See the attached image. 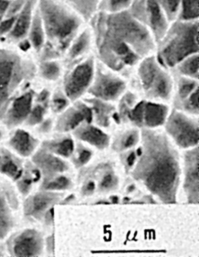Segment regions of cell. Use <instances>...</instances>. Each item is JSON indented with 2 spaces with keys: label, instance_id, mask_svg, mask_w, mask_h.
<instances>
[{
  "label": "cell",
  "instance_id": "cell-1",
  "mask_svg": "<svg viewBox=\"0 0 199 257\" xmlns=\"http://www.w3.org/2000/svg\"><path fill=\"white\" fill-rule=\"evenodd\" d=\"M88 24L94 33L98 60L128 78L142 59L156 54L154 37L128 10L97 11Z\"/></svg>",
  "mask_w": 199,
  "mask_h": 257
},
{
  "label": "cell",
  "instance_id": "cell-2",
  "mask_svg": "<svg viewBox=\"0 0 199 257\" xmlns=\"http://www.w3.org/2000/svg\"><path fill=\"white\" fill-rule=\"evenodd\" d=\"M136 155V177L156 196L172 201L180 171V154L164 129H142Z\"/></svg>",
  "mask_w": 199,
  "mask_h": 257
},
{
  "label": "cell",
  "instance_id": "cell-3",
  "mask_svg": "<svg viewBox=\"0 0 199 257\" xmlns=\"http://www.w3.org/2000/svg\"><path fill=\"white\" fill-rule=\"evenodd\" d=\"M38 8L46 30V44L63 58L72 40L88 23L62 0H38Z\"/></svg>",
  "mask_w": 199,
  "mask_h": 257
},
{
  "label": "cell",
  "instance_id": "cell-4",
  "mask_svg": "<svg viewBox=\"0 0 199 257\" xmlns=\"http://www.w3.org/2000/svg\"><path fill=\"white\" fill-rule=\"evenodd\" d=\"M128 79L130 88L142 99L172 105L174 76L160 61L156 54L142 59Z\"/></svg>",
  "mask_w": 199,
  "mask_h": 257
},
{
  "label": "cell",
  "instance_id": "cell-5",
  "mask_svg": "<svg viewBox=\"0 0 199 257\" xmlns=\"http://www.w3.org/2000/svg\"><path fill=\"white\" fill-rule=\"evenodd\" d=\"M199 21H176L156 43V55L165 67L172 69L188 56L199 52Z\"/></svg>",
  "mask_w": 199,
  "mask_h": 257
},
{
  "label": "cell",
  "instance_id": "cell-6",
  "mask_svg": "<svg viewBox=\"0 0 199 257\" xmlns=\"http://www.w3.org/2000/svg\"><path fill=\"white\" fill-rule=\"evenodd\" d=\"M36 66L18 52L0 47V119L4 118L12 95L24 81L32 78Z\"/></svg>",
  "mask_w": 199,
  "mask_h": 257
},
{
  "label": "cell",
  "instance_id": "cell-7",
  "mask_svg": "<svg viewBox=\"0 0 199 257\" xmlns=\"http://www.w3.org/2000/svg\"><path fill=\"white\" fill-rule=\"evenodd\" d=\"M130 86V79L96 59L93 81L86 96L116 103Z\"/></svg>",
  "mask_w": 199,
  "mask_h": 257
},
{
  "label": "cell",
  "instance_id": "cell-8",
  "mask_svg": "<svg viewBox=\"0 0 199 257\" xmlns=\"http://www.w3.org/2000/svg\"><path fill=\"white\" fill-rule=\"evenodd\" d=\"M162 129L178 149L184 151L198 145V116L172 107Z\"/></svg>",
  "mask_w": 199,
  "mask_h": 257
},
{
  "label": "cell",
  "instance_id": "cell-9",
  "mask_svg": "<svg viewBox=\"0 0 199 257\" xmlns=\"http://www.w3.org/2000/svg\"><path fill=\"white\" fill-rule=\"evenodd\" d=\"M96 63L94 54L66 69L62 89L72 102L82 99L88 94L93 81Z\"/></svg>",
  "mask_w": 199,
  "mask_h": 257
},
{
  "label": "cell",
  "instance_id": "cell-10",
  "mask_svg": "<svg viewBox=\"0 0 199 257\" xmlns=\"http://www.w3.org/2000/svg\"><path fill=\"white\" fill-rule=\"evenodd\" d=\"M128 11L148 28L156 44L170 26L166 14L156 0H134Z\"/></svg>",
  "mask_w": 199,
  "mask_h": 257
},
{
  "label": "cell",
  "instance_id": "cell-11",
  "mask_svg": "<svg viewBox=\"0 0 199 257\" xmlns=\"http://www.w3.org/2000/svg\"><path fill=\"white\" fill-rule=\"evenodd\" d=\"M94 54V39L93 32L88 24L78 34L64 55V64L66 69Z\"/></svg>",
  "mask_w": 199,
  "mask_h": 257
},
{
  "label": "cell",
  "instance_id": "cell-12",
  "mask_svg": "<svg viewBox=\"0 0 199 257\" xmlns=\"http://www.w3.org/2000/svg\"><path fill=\"white\" fill-rule=\"evenodd\" d=\"M92 122L91 109L82 98L74 101L60 113L56 130L60 133L74 132L82 123Z\"/></svg>",
  "mask_w": 199,
  "mask_h": 257
},
{
  "label": "cell",
  "instance_id": "cell-13",
  "mask_svg": "<svg viewBox=\"0 0 199 257\" xmlns=\"http://www.w3.org/2000/svg\"><path fill=\"white\" fill-rule=\"evenodd\" d=\"M172 108L170 104L142 99V129L162 128Z\"/></svg>",
  "mask_w": 199,
  "mask_h": 257
},
{
  "label": "cell",
  "instance_id": "cell-14",
  "mask_svg": "<svg viewBox=\"0 0 199 257\" xmlns=\"http://www.w3.org/2000/svg\"><path fill=\"white\" fill-rule=\"evenodd\" d=\"M82 99L88 103L91 109L92 123L103 130L111 126L112 124L119 125L116 103L86 96Z\"/></svg>",
  "mask_w": 199,
  "mask_h": 257
},
{
  "label": "cell",
  "instance_id": "cell-15",
  "mask_svg": "<svg viewBox=\"0 0 199 257\" xmlns=\"http://www.w3.org/2000/svg\"><path fill=\"white\" fill-rule=\"evenodd\" d=\"M74 137L80 142L86 144L99 151L110 148V136L104 130L92 122H85L74 132Z\"/></svg>",
  "mask_w": 199,
  "mask_h": 257
},
{
  "label": "cell",
  "instance_id": "cell-16",
  "mask_svg": "<svg viewBox=\"0 0 199 257\" xmlns=\"http://www.w3.org/2000/svg\"><path fill=\"white\" fill-rule=\"evenodd\" d=\"M33 100L34 93L30 90L11 102L4 118L6 125L14 128L26 120L33 106Z\"/></svg>",
  "mask_w": 199,
  "mask_h": 257
},
{
  "label": "cell",
  "instance_id": "cell-17",
  "mask_svg": "<svg viewBox=\"0 0 199 257\" xmlns=\"http://www.w3.org/2000/svg\"><path fill=\"white\" fill-rule=\"evenodd\" d=\"M38 0H29L25 7L16 16L12 31L7 38L11 42L18 43L26 39Z\"/></svg>",
  "mask_w": 199,
  "mask_h": 257
},
{
  "label": "cell",
  "instance_id": "cell-18",
  "mask_svg": "<svg viewBox=\"0 0 199 257\" xmlns=\"http://www.w3.org/2000/svg\"><path fill=\"white\" fill-rule=\"evenodd\" d=\"M43 249V239L34 230H27L14 240L13 250L18 256H34L40 255Z\"/></svg>",
  "mask_w": 199,
  "mask_h": 257
},
{
  "label": "cell",
  "instance_id": "cell-19",
  "mask_svg": "<svg viewBox=\"0 0 199 257\" xmlns=\"http://www.w3.org/2000/svg\"><path fill=\"white\" fill-rule=\"evenodd\" d=\"M128 126L127 128L119 131L114 139L110 138V148L116 153H124L140 145L142 129L130 124H128Z\"/></svg>",
  "mask_w": 199,
  "mask_h": 257
},
{
  "label": "cell",
  "instance_id": "cell-20",
  "mask_svg": "<svg viewBox=\"0 0 199 257\" xmlns=\"http://www.w3.org/2000/svg\"><path fill=\"white\" fill-rule=\"evenodd\" d=\"M33 161L44 171L50 179H52L53 175L67 169L66 163L63 160L44 149L36 154Z\"/></svg>",
  "mask_w": 199,
  "mask_h": 257
},
{
  "label": "cell",
  "instance_id": "cell-21",
  "mask_svg": "<svg viewBox=\"0 0 199 257\" xmlns=\"http://www.w3.org/2000/svg\"><path fill=\"white\" fill-rule=\"evenodd\" d=\"M174 76V89L172 106L176 107L199 89V80L181 76Z\"/></svg>",
  "mask_w": 199,
  "mask_h": 257
},
{
  "label": "cell",
  "instance_id": "cell-22",
  "mask_svg": "<svg viewBox=\"0 0 199 257\" xmlns=\"http://www.w3.org/2000/svg\"><path fill=\"white\" fill-rule=\"evenodd\" d=\"M58 194L51 193H39L28 200L25 205V212L28 215L40 217L46 209L58 201Z\"/></svg>",
  "mask_w": 199,
  "mask_h": 257
},
{
  "label": "cell",
  "instance_id": "cell-23",
  "mask_svg": "<svg viewBox=\"0 0 199 257\" xmlns=\"http://www.w3.org/2000/svg\"><path fill=\"white\" fill-rule=\"evenodd\" d=\"M38 141L23 130H18L10 141V145L23 157H28L37 148Z\"/></svg>",
  "mask_w": 199,
  "mask_h": 257
},
{
  "label": "cell",
  "instance_id": "cell-24",
  "mask_svg": "<svg viewBox=\"0 0 199 257\" xmlns=\"http://www.w3.org/2000/svg\"><path fill=\"white\" fill-rule=\"evenodd\" d=\"M27 39L32 45V49L38 53L40 52L46 44V30H44L43 22H42L40 14H39L38 8H37L34 16Z\"/></svg>",
  "mask_w": 199,
  "mask_h": 257
},
{
  "label": "cell",
  "instance_id": "cell-25",
  "mask_svg": "<svg viewBox=\"0 0 199 257\" xmlns=\"http://www.w3.org/2000/svg\"><path fill=\"white\" fill-rule=\"evenodd\" d=\"M170 71L174 75L199 80V53L184 59Z\"/></svg>",
  "mask_w": 199,
  "mask_h": 257
},
{
  "label": "cell",
  "instance_id": "cell-26",
  "mask_svg": "<svg viewBox=\"0 0 199 257\" xmlns=\"http://www.w3.org/2000/svg\"><path fill=\"white\" fill-rule=\"evenodd\" d=\"M74 148V141L69 137L46 141L43 145V149L46 151L58 156L65 158L72 156Z\"/></svg>",
  "mask_w": 199,
  "mask_h": 257
},
{
  "label": "cell",
  "instance_id": "cell-27",
  "mask_svg": "<svg viewBox=\"0 0 199 257\" xmlns=\"http://www.w3.org/2000/svg\"><path fill=\"white\" fill-rule=\"evenodd\" d=\"M0 172L14 180L19 179L23 173L20 163L6 151L0 152Z\"/></svg>",
  "mask_w": 199,
  "mask_h": 257
},
{
  "label": "cell",
  "instance_id": "cell-28",
  "mask_svg": "<svg viewBox=\"0 0 199 257\" xmlns=\"http://www.w3.org/2000/svg\"><path fill=\"white\" fill-rule=\"evenodd\" d=\"M199 0H180L176 21L194 22L199 21Z\"/></svg>",
  "mask_w": 199,
  "mask_h": 257
},
{
  "label": "cell",
  "instance_id": "cell-29",
  "mask_svg": "<svg viewBox=\"0 0 199 257\" xmlns=\"http://www.w3.org/2000/svg\"><path fill=\"white\" fill-rule=\"evenodd\" d=\"M13 221L5 195L0 188V239L4 238L12 228Z\"/></svg>",
  "mask_w": 199,
  "mask_h": 257
},
{
  "label": "cell",
  "instance_id": "cell-30",
  "mask_svg": "<svg viewBox=\"0 0 199 257\" xmlns=\"http://www.w3.org/2000/svg\"><path fill=\"white\" fill-rule=\"evenodd\" d=\"M39 70L42 77L47 80L56 81L61 76L62 66L60 59L40 61Z\"/></svg>",
  "mask_w": 199,
  "mask_h": 257
},
{
  "label": "cell",
  "instance_id": "cell-31",
  "mask_svg": "<svg viewBox=\"0 0 199 257\" xmlns=\"http://www.w3.org/2000/svg\"><path fill=\"white\" fill-rule=\"evenodd\" d=\"M134 0H100L98 11L106 13H118L130 10Z\"/></svg>",
  "mask_w": 199,
  "mask_h": 257
},
{
  "label": "cell",
  "instance_id": "cell-32",
  "mask_svg": "<svg viewBox=\"0 0 199 257\" xmlns=\"http://www.w3.org/2000/svg\"><path fill=\"white\" fill-rule=\"evenodd\" d=\"M40 179V172L32 166H27L23 177L18 181V187L22 194L29 193L33 183L37 182Z\"/></svg>",
  "mask_w": 199,
  "mask_h": 257
},
{
  "label": "cell",
  "instance_id": "cell-33",
  "mask_svg": "<svg viewBox=\"0 0 199 257\" xmlns=\"http://www.w3.org/2000/svg\"><path fill=\"white\" fill-rule=\"evenodd\" d=\"M198 95L199 89L196 90L190 97L184 101L183 102H182L176 107H172V108L180 110V111L188 113V114L198 116Z\"/></svg>",
  "mask_w": 199,
  "mask_h": 257
},
{
  "label": "cell",
  "instance_id": "cell-34",
  "mask_svg": "<svg viewBox=\"0 0 199 257\" xmlns=\"http://www.w3.org/2000/svg\"><path fill=\"white\" fill-rule=\"evenodd\" d=\"M100 0H78V11L86 23L97 12Z\"/></svg>",
  "mask_w": 199,
  "mask_h": 257
},
{
  "label": "cell",
  "instance_id": "cell-35",
  "mask_svg": "<svg viewBox=\"0 0 199 257\" xmlns=\"http://www.w3.org/2000/svg\"><path fill=\"white\" fill-rule=\"evenodd\" d=\"M169 20L170 24L178 18L180 0H156Z\"/></svg>",
  "mask_w": 199,
  "mask_h": 257
},
{
  "label": "cell",
  "instance_id": "cell-36",
  "mask_svg": "<svg viewBox=\"0 0 199 257\" xmlns=\"http://www.w3.org/2000/svg\"><path fill=\"white\" fill-rule=\"evenodd\" d=\"M72 102L67 97L63 89H58L54 93L52 100V111L60 114L70 105Z\"/></svg>",
  "mask_w": 199,
  "mask_h": 257
},
{
  "label": "cell",
  "instance_id": "cell-37",
  "mask_svg": "<svg viewBox=\"0 0 199 257\" xmlns=\"http://www.w3.org/2000/svg\"><path fill=\"white\" fill-rule=\"evenodd\" d=\"M36 106H32V111L28 117L26 122L30 126L40 124L44 120V114H46L48 103L37 102Z\"/></svg>",
  "mask_w": 199,
  "mask_h": 257
},
{
  "label": "cell",
  "instance_id": "cell-38",
  "mask_svg": "<svg viewBox=\"0 0 199 257\" xmlns=\"http://www.w3.org/2000/svg\"><path fill=\"white\" fill-rule=\"evenodd\" d=\"M76 154L74 157V162L76 165L82 166L90 161L93 156V152L88 147L82 145H78L74 150Z\"/></svg>",
  "mask_w": 199,
  "mask_h": 257
},
{
  "label": "cell",
  "instance_id": "cell-39",
  "mask_svg": "<svg viewBox=\"0 0 199 257\" xmlns=\"http://www.w3.org/2000/svg\"><path fill=\"white\" fill-rule=\"evenodd\" d=\"M70 180L63 176L56 178L54 180L46 181L43 186L46 190H62L68 187Z\"/></svg>",
  "mask_w": 199,
  "mask_h": 257
},
{
  "label": "cell",
  "instance_id": "cell-40",
  "mask_svg": "<svg viewBox=\"0 0 199 257\" xmlns=\"http://www.w3.org/2000/svg\"><path fill=\"white\" fill-rule=\"evenodd\" d=\"M29 0H11L6 17H16L24 9Z\"/></svg>",
  "mask_w": 199,
  "mask_h": 257
},
{
  "label": "cell",
  "instance_id": "cell-41",
  "mask_svg": "<svg viewBox=\"0 0 199 257\" xmlns=\"http://www.w3.org/2000/svg\"><path fill=\"white\" fill-rule=\"evenodd\" d=\"M16 17H6L0 21V38H7L12 31Z\"/></svg>",
  "mask_w": 199,
  "mask_h": 257
},
{
  "label": "cell",
  "instance_id": "cell-42",
  "mask_svg": "<svg viewBox=\"0 0 199 257\" xmlns=\"http://www.w3.org/2000/svg\"><path fill=\"white\" fill-rule=\"evenodd\" d=\"M9 4L8 0H0V21L6 18Z\"/></svg>",
  "mask_w": 199,
  "mask_h": 257
},
{
  "label": "cell",
  "instance_id": "cell-43",
  "mask_svg": "<svg viewBox=\"0 0 199 257\" xmlns=\"http://www.w3.org/2000/svg\"><path fill=\"white\" fill-rule=\"evenodd\" d=\"M50 93L46 90H43L38 95L37 102L48 103Z\"/></svg>",
  "mask_w": 199,
  "mask_h": 257
},
{
  "label": "cell",
  "instance_id": "cell-44",
  "mask_svg": "<svg viewBox=\"0 0 199 257\" xmlns=\"http://www.w3.org/2000/svg\"><path fill=\"white\" fill-rule=\"evenodd\" d=\"M41 126H40V131L42 133H48L52 128V122L50 119H48L44 121H42L41 122Z\"/></svg>",
  "mask_w": 199,
  "mask_h": 257
},
{
  "label": "cell",
  "instance_id": "cell-45",
  "mask_svg": "<svg viewBox=\"0 0 199 257\" xmlns=\"http://www.w3.org/2000/svg\"><path fill=\"white\" fill-rule=\"evenodd\" d=\"M114 182L113 177L111 176V175H108V176H106L104 178V179L103 180L102 182V187L108 188L110 187V186L112 185V183Z\"/></svg>",
  "mask_w": 199,
  "mask_h": 257
},
{
  "label": "cell",
  "instance_id": "cell-46",
  "mask_svg": "<svg viewBox=\"0 0 199 257\" xmlns=\"http://www.w3.org/2000/svg\"><path fill=\"white\" fill-rule=\"evenodd\" d=\"M95 185L94 182H90L88 185H86V190L88 191H93L94 190Z\"/></svg>",
  "mask_w": 199,
  "mask_h": 257
},
{
  "label": "cell",
  "instance_id": "cell-47",
  "mask_svg": "<svg viewBox=\"0 0 199 257\" xmlns=\"http://www.w3.org/2000/svg\"><path fill=\"white\" fill-rule=\"evenodd\" d=\"M2 137V132H0V140H1Z\"/></svg>",
  "mask_w": 199,
  "mask_h": 257
},
{
  "label": "cell",
  "instance_id": "cell-48",
  "mask_svg": "<svg viewBox=\"0 0 199 257\" xmlns=\"http://www.w3.org/2000/svg\"><path fill=\"white\" fill-rule=\"evenodd\" d=\"M8 1H10H10H11V0H8Z\"/></svg>",
  "mask_w": 199,
  "mask_h": 257
}]
</instances>
